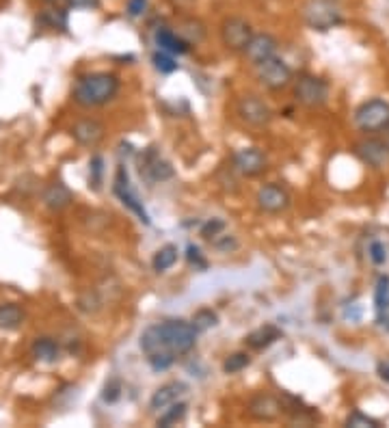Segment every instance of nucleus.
Here are the masks:
<instances>
[{"instance_id": "obj_1", "label": "nucleus", "mask_w": 389, "mask_h": 428, "mask_svg": "<svg viewBox=\"0 0 389 428\" xmlns=\"http://www.w3.org/2000/svg\"><path fill=\"white\" fill-rule=\"evenodd\" d=\"M197 335L193 322L171 318L150 325L139 337V349L154 372H164L197 347Z\"/></svg>"}, {"instance_id": "obj_2", "label": "nucleus", "mask_w": 389, "mask_h": 428, "mask_svg": "<svg viewBox=\"0 0 389 428\" xmlns=\"http://www.w3.org/2000/svg\"><path fill=\"white\" fill-rule=\"evenodd\" d=\"M121 91L119 76L111 72H91L76 78L72 98L82 108H100L113 102Z\"/></svg>"}, {"instance_id": "obj_3", "label": "nucleus", "mask_w": 389, "mask_h": 428, "mask_svg": "<svg viewBox=\"0 0 389 428\" xmlns=\"http://www.w3.org/2000/svg\"><path fill=\"white\" fill-rule=\"evenodd\" d=\"M300 20L316 33H327L344 24V13L335 0H305L300 7Z\"/></svg>"}, {"instance_id": "obj_4", "label": "nucleus", "mask_w": 389, "mask_h": 428, "mask_svg": "<svg viewBox=\"0 0 389 428\" xmlns=\"http://www.w3.org/2000/svg\"><path fill=\"white\" fill-rule=\"evenodd\" d=\"M294 100L305 108H320L329 100L327 80L314 74H298L294 78Z\"/></svg>"}, {"instance_id": "obj_5", "label": "nucleus", "mask_w": 389, "mask_h": 428, "mask_svg": "<svg viewBox=\"0 0 389 428\" xmlns=\"http://www.w3.org/2000/svg\"><path fill=\"white\" fill-rule=\"evenodd\" d=\"M253 24L242 18V16H227L221 26H219V37H221V44L227 52L234 55H242L247 44L253 37Z\"/></svg>"}, {"instance_id": "obj_6", "label": "nucleus", "mask_w": 389, "mask_h": 428, "mask_svg": "<svg viewBox=\"0 0 389 428\" xmlns=\"http://www.w3.org/2000/svg\"><path fill=\"white\" fill-rule=\"evenodd\" d=\"M355 125L366 135H380L389 128V102L374 98L355 111Z\"/></svg>"}, {"instance_id": "obj_7", "label": "nucleus", "mask_w": 389, "mask_h": 428, "mask_svg": "<svg viewBox=\"0 0 389 428\" xmlns=\"http://www.w3.org/2000/svg\"><path fill=\"white\" fill-rule=\"evenodd\" d=\"M255 76L269 91H283L294 82V74L281 57H271L269 61L259 63L255 67Z\"/></svg>"}, {"instance_id": "obj_8", "label": "nucleus", "mask_w": 389, "mask_h": 428, "mask_svg": "<svg viewBox=\"0 0 389 428\" xmlns=\"http://www.w3.org/2000/svg\"><path fill=\"white\" fill-rule=\"evenodd\" d=\"M113 193H115V197H117V199H119L128 210H130V212L137 214V219H139L143 225H152L150 214H147L143 201L139 199L137 191L133 188V184H130L128 171H125L123 164H119L117 171H115V178H113Z\"/></svg>"}, {"instance_id": "obj_9", "label": "nucleus", "mask_w": 389, "mask_h": 428, "mask_svg": "<svg viewBox=\"0 0 389 428\" xmlns=\"http://www.w3.org/2000/svg\"><path fill=\"white\" fill-rule=\"evenodd\" d=\"M236 115L251 128H266L273 121V108L255 94H244L236 102Z\"/></svg>"}, {"instance_id": "obj_10", "label": "nucleus", "mask_w": 389, "mask_h": 428, "mask_svg": "<svg viewBox=\"0 0 389 428\" xmlns=\"http://www.w3.org/2000/svg\"><path fill=\"white\" fill-rule=\"evenodd\" d=\"M232 169L242 178H257L269 169V158L259 147H242L232 156Z\"/></svg>"}, {"instance_id": "obj_11", "label": "nucleus", "mask_w": 389, "mask_h": 428, "mask_svg": "<svg viewBox=\"0 0 389 428\" xmlns=\"http://www.w3.org/2000/svg\"><path fill=\"white\" fill-rule=\"evenodd\" d=\"M72 139L80 145V147H86V150H94L98 147L104 137H106V125L96 119V117H82L78 119L74 125H72Z\"/></svg>"}, {"instance_id": "obj_12", "label": "nucleus", "mask_w": 389, "mask_h": 428, "mask_svg": "<svg viewBox=\"0 0 389 428\" xmlns=\"http://www.w3.org/2000/svg\"><path fill=\"white\" fill-rule=\"evenodd\" d=\"M277 48H279V41H277L275 35H271V33H266V30L253 33V37H251V41L247 44L242 57H244L253 67H257L259 63L269 61L271 57H277Z\"/></svg>"}, {"instance_id": "obj_13", "label": "nucleus", "mask_w": 389, "mask_h": 428, "mask_svg": "<svg viewBox=\"0 0 389 428\" xmlns=\"http://www.w3.org/2000/svg\"><path fill=\"white\" fill-rule=\"evenodd\" d=\"M255 203L266 214H281L290 208V195L279 184H264L255 195Z\"/></svg>"}, {"instance_id": "obj_14", "label": "nucleus", "mask_w": 389, "mask_h": 428, "mask_svg": "<svg viewBox=\"0 0 389 428\" xmlns=\"http://www.w3.org/2000/svg\"><path fill=\"white\" fill-rule=\"evenodd\" d=\"M281 411H283V405L273 394H255L247 402V413L259 422H273L281 415Z\"/></svg>"}, {"instance_id": "obj_15", "label": "nucleus", "mask_w": 389, "mask_h": 428, "mask_svg": "<svg viewBox=\"0 0 389 428\" xmlns=\"http://www.w3.org/2000/svg\"><path fill=\"white\" fill-rule=\"evenodd\" d=\"M355 154L372 169H385L389 164V145L380 139H366L355 145Z\"/></svg>"}, {"instance_id": "obj_16", "label": "nucleus", "mask_w": 389, "mask_h": 428, "mask_svg": "<svg viewBox=\"0 0 389 428\" xmlns=\"http://www.w3.org/2000/svg\"><path fill=\"white\" fill-rule=\"evenodd\" d=\"M154 44H156L158 50L169 52V55H173V57L188 55L191 48H193L178 30H173V28H169V26H158V28H156V33H154Z\"/></svg>"}, {"instance_id": "obj_17", "label": "nucleus", "mask_w": 389, "mask_h": 428, "mask_svg": "<svg viewBox=\"0 0 389 428\" xmlns=\"http://www.w3.org/2000/svg\"><path fill=\"white\" fill-rule=\"evenodd\" d=\"M186 392H188V385H186V383H182V381H169V383L160 385V388L152 394V398H150V409H152V411H162V409H167L169 405H173L176 400H180Z\"/></svg>"}, {"instance_id": "obj_18", "label": "nucleus", "mask_w": 389, "mask_h": 428, "mask_svg": "<svg viewBox=\"0 0 389 428\" xmlns=\"http://www.w3.org/2000/svg\"><path fill=\"white\" fill-rule=\"evenodd\" d=\"M281 337H283V333H281L279 327H275V325H264V327L253 329V331L244 337V344H247V349H251V351H266V349H271L275 342L281 339Z\"/></svg>"}, {"instance_id": "obj_19", "label": "nucleus", "mask_w": 389, "mask_h": 428, "mask_svg": "<svg viewBox=\"0 0 389 428\" xmlns=\"http://www.w3.org/2000/svg\"><path fill=\"white\" fill-rule=\"evenodd\" d=\"M37 24L50 30H65L69 24V9L59 5H43L37 16Z\"/></svg>"}, {"instance_id": "obj_20", "label": "nucleus", "mask_w": 389, "mask_h": 428, "mask_svg": "<svg viewBox=\"0 0 389 428\" xmlns=\"http://www.w3.org/2000/svg\"><path fill=\"white\" fill-rule=\"evenodd\" d=\"M41 199H43V205H46L48 210L61 212V210H65L74 201V195H72V191L63 182H52L50 186H46Z\"/></svg>"}, {"instance_id": "obj_21", "label": "nucleus", "mask_w": 389, "mask_h": 428, "mask_svg": "<svg viewBox=\"0 0 389 428\" xmlns=\"http://www.w3.org/2000/svg\"><path fill=\"white\" fill-rule=\"evenodd\" d=\"M30 353L37 361L43 364H55L61 355V347L55 337H37L30 347Z\"/></svg>"}, {"instance_id": "obj_22", "label": "nucleus", "mask_w": 389, "mask_h": 428, "mask_svg": "<svg viewBox=\"0 0 389 428\" xmlns=\"http://www.w3.org/2000/svg\"><path fill=\"white\" fill-rule=\"evenodd\" d=\"M141 167H145V174L150 176L152 182H162L173 176V169L169 167V162H164L156 152H147Z\"/></svg>"}, {"instance_id": "obj_23", "label": "nucleus", "mask_w": 389, "mask_h": 428, "mask_svg": "<svg viewBox=\"0 0 389 428\" xmlns=\"http://www.w3.org/2000/svg\"><path fill=\"white\" fill-rule=\"evenodd\" d=\"M178 33L188 41L191 46H197V44H201V41L205 39L208 28H205V24H203L199 18L188 16V18H182V20H180V28H178Z\"/></svg>"}, {"instance_id": "obj_24", "label": "nucleus", "mask_w": 389, "mask_h": 428, "mask_svg": "<svg viewBox=\"0 0 389 428\" xmlns=\"http://www.w3.org/2000/svg\"><path fill=\"white\" fill-rule=\"evenodd\" d=\"M26 314L18 303L0 305V331H16L24 325Z\"/></svg>"}, {"instance_id": "obj_25", "label": "nucleus", "mask_w": 389, "mask_h": 428, "mask_svg": "<svg viewBox=\"0 0 389 428\" xmlns=\"http://www.w3.org/2000/svg\"><path fill=\"white\" fill-rule=\"evenodd\" d=\"M178 258H180L178 247H176V244H164V247H160V249L154 253V258H152V269H154L156 273H167L169 269L176 266Z\"/></svg>"}, {"instance_id": "obj_26", "label": "nucleus", "mask_w": 389, "mask_h": 428, "mask_svg": "<svg viewBox=\"0 0 389 428\" xmlns=\"http://www.w3.org/2000/svg\"><path fill=\"white\" fill-rule=\"evenodd\" d=\"M186 413H188V405L186 402H182V400H176L173 405H169L167 409H162V413H160V417H158V426H162V428H167V426H176L178 422H182L184 417H186Z\"/></svg>"}, {"instance_id": "obj_27", "label": "nucleus", "mask_w": 389, "mask_h": 428, "mask_svg": "<svg viewBox=\"0 0 389 428\" xmlns=\"http://www.w3.org/2000/svg\"><path fill=\"white\" fill-rule=\"evenodd\" d=\"M374 308H376V318L389 314V277L380 275L374 288Z\"/></svg>"}, {"instance_id": "obj_28", "label": "nucleus", "mask_w": 389, "mask_h": 428, "mask_svg": "<svg viewBox=\"0 0 389 428\" xmlns=\"http://www.w3.org/2000/svg\"><path fill=\"white\" fill-rule=\"evenodd\" d=\"M191 322H193V327H195L199 333H203V331L214 329L216 325H219V316H216V312H212V310L203 308V310H199V312H195V314H193Z\"/></svg>"}, {"instance_id": "obj_29", "label": "nucleus", "mask_w": 389, "mask_h": 428, "mask_svg": "<svg viewBox=\"0 0 389 428\" xmlns=\"http://www.w3.org/2000/svg\"><path fill=\"white\" fill-rule=\"evenodd\" d=\"M251 366V355L249 353H232V355H227L225 357V361H223V372L225 374H238V372H242L244 368H249Z\"/></svg>"}, {"instance_id": "obj_30", "label": "nucleus", "mask_w": 389, "mask_h": 428, "mask_svg": "<svg viewBox=\"0 0 389 428\" xmlns=\"http://www.w3.org/2000/svg\"><path fill=\"white\" fill-rule=\"evenodd\" d=\"M152 63H154V67H156L160 74H173V72L180 69L176 57L169 55V52H162V50H156V52L152 55Z\"/></svg>"}, {"instance_id": "obj_31", "label": "nucleus", "mask_w": 389, "mask_h": 428, "mask_svg": "<svg viewBox=\"0 0 389 428\" xmlns=\"http://www.w3.org/2000/svg\"><path fill=\"white\" fill-rule=\"evenodd\" d=\"M102 176H104V158L100 154H96L89 160V186H94L98 191L102 184Z\"/></svg>"}, {"instance_id": "obj_32", "label": "nucleus", "mask_w": 389, "mask_h": 428, "mask_svg": "<svg viewBox=\"0 0 389 428\" xmlns=\"http://www.w3.org/2000/svg\"><path fill=\"white\" fill-rule=\"evenodd\" d=\"M368 258L372 260V264L374 266H383V264H387V247L380 242V240H372L370 242V247H368Z\"/></svg>"}, {"instance_id": "obj_33", "label": "nucleus", "mask_w": 389, "mask_h": 428, "mask_svg": "<svg viewBox=\"0 0 389 428\" xmlns=\"http://www.w3.org/2000/svg\"><path fill=\"white\" fill-rule=\"evenodd\" d=\"M346 426H355V428H378L380 424H378L374 417L363 415L361 411H355V413L349 415V419H346Z\"/></svg>"}, {"instance_id": "obj_34", "label": "nucleus", "mask_w": 389, "mask_h": 428, "mask_svg": "<svg viewBox=\"0 0 389 428\" xmlns=\"http://www.w3.org/2000/svg\"><path fill=\"white\" fill-rule=\"evenodd\" d=\"M223 230H225V221H223V219H210L208 223H203L201 236H203L205 240H214L219 234H223Z\"/></svg>"}, {"instance_id": "obj_35", "label": "nucleus", "mask_w": 389, "mask_h": 428, "mask_svg": "<svg viewBox=\"0 0 389 428\" xmlns=\"http://www.w3.org/2000/svg\"><path fill=\"white\" fill-rule=\"evenodd\" d=\"M65 7L74 11H96L102 7V0H65Z\"/></svg>"}, {"instance_id": "obj_36", "label": "nucleus", "mask_w": 389, "mask_h": 428, "mask_svg": "<svg viewBox=\"0 0 389 428\" xmlns=\"http://www.w3.org/2000/svg\"><path fill=\"white\" fill-rule=\"evenodd\" d=\"M150 7V0H128L125 3V13L130 18H141Z\"/></svg>"}, {"instance_id": "obj_37", "label": "nucleus", "mask_w": 389, "mask_h": 428, "mask_svg": "<svg viewBox=\"0 0 389 428\" xmlns=\"http://www.w3.org/2000/svg\"><path fill=\"white\" fill-rule=\"evenodd\" d=\"M119 396H121V383H119L117 378H111V381L106 383L102 398H104L106 402H115V400H119Z\"/></svg>"}, {"instance_id": "obj_38", "label": "nucleus", "mask_w": 389, "mask_h": 428, "mask_svg": "<svg viewBox=\"0 0 389 428\" xmlns=\"http://www.w3.org/2000/svg\"><path fill=\"white\" fill-rule=\"evenodd\" d=\"M186 260H188L191 264L199 266V269H205V260H203V255H201L199 247H195V244H188V249H186Z\"/></svg>"}, {"instance_id": "obj_39", "label": "nucleus", "mask_w": 389, "mask_h": 428, "mask_svg": "<svg viewBox=\"0 0 389 428\" xmlns=\"http://www.w3.org/2000/svg\"><path fill=\"white\" fill-rule=\"evenodd\" d=\"M171 5H173V9H178V11H191L193 5H195V0H171Z\"/></svg>"}, {"instance_id": "obj_40", "label": "nucleus", "mask_w": 389, "mask_h": 428, "mask_svg": "<svg viewBox=\"0 0 389 428\" xmlns=\"http://www.w3.org/2000/svg\"><path fill=\"white\" fill-rule=\"evenodd\" d=\"M378 374H380V378L389 381V364H380L378 366Z\"/></svg>"}, {"instance_id": "obj_41", "label": "nucleus", "mask_w": 389, "mask_h": 428, "mask_svg": "<svg viewBox=\"0 0 389 428\" xmlns=\"http://www.w3.org/2000/svg\"><path fill=\"white\" fill-rule=\"evenodd\" d=\"M43 5H61V3H65V0H41Z\"/></svg>"}, {"instance_id": "obj_42", "label": "nucleus", "mask_w": 389, "mask_h": 428, "mask_svg": "<svg viewBox=\"0 0 389 428\" xmlns=\"http://www.w3.org/2000/svg\"><path fill=\"white\" fill-rule=\"evenodd\" d=\"M385 133H387V145H389V128H387V130H385Z\"/></svg>"}]
</instances>
